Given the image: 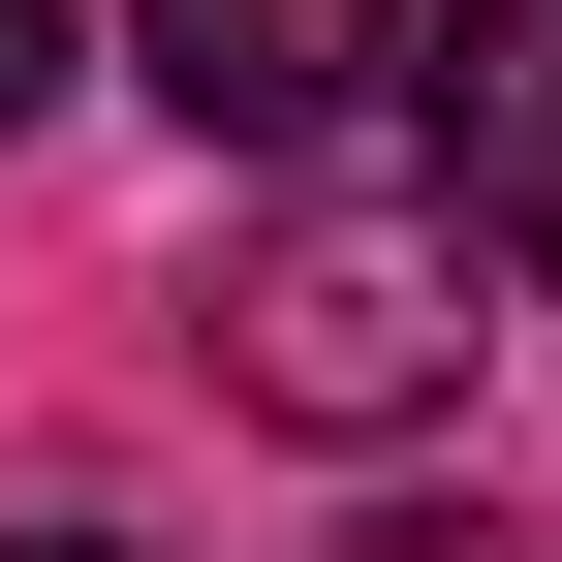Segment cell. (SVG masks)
I'll return each instance as SVG.
<instances>
[{
  "instance_id": "cell-1",
  "label": "cell",
  "mask_w": 562,
  "mask_h": 562,
  "mask_svg": "<svg viewBox=\"0 0 562 562\" xmlns=\"http://www.w3.org/2000/svg\"><path fill=\"white\" fill-rule=\"evenodd\" d=\"M469 344H501V250L469 220H375V188L220 281V406H281V438H438Z\"/></svg>"
},
{
  "instance_id": "cell-2",
  "label": "cell",
  "mask_w": 562,
  "mask_h": 562,
  "mask_svg": "<svg viewBox=\"0 0 562 562\" xmlns=\"http://www.w3.org/2000/svg\"><path fill=\"white\" fill-rule=\"evenodd\" d=\"M188 157H313L344 94H406V0H125Z\"/></svg>"
},
{
  "instance_id": "cell-3",
  "label": "cell",
  "mask_w": 562,
  "mask_h": 562,
  "mask_svg": "<svg viewBox=\"0 0 562 562\" xmlns=\"http://www.w3.org/2000/svg\"><path fill=\"white\" fill-rule=\"evenodd\" d=\"M406 94H438V157H469L438 220L501 250V281H562V0H469V32L406 63Z\"/></svg>"
},
{
  "instance_id": "cell-4",
  "label": "cell",
  "mask_w": 562,
  "mask_h": 562,
  "mask_svg": "<svg viewBox=\"0 0 562 562\" xmlns=\"http://www.w3.org/2000/svg\"><path fill=\"white\" fill-rule=\"evenodd\" d=\"M344 562H562V531H531V501H375Z\"/></svg>"
},
{
  "instance_id": "cell-5",
  "label": "cell",
  "mask_w": 562,
  "mask_h": 562,
  "mask_svg": "<svg viewBox=\"0 0 562 562\" xmlns=\"http://www.w3.org/2000/svg\"><path fill=\"white\" fill-rule=\"evenodd\" d=\"M32 94H63V0H0V125H32Z\"/></svg>"
},
{
  "instance_id": "cell-6",
  "label": "cell",
  "mask_w": 562,
  "mask_h": 562,
  "mask_svg": "<svg viewBox=\"0 0 562 562\" xmlns=\"http://www.w3.org/2000/svg\"><path fill=\"white\" fill-rule=\"evenodd\" d=\"M0 562H157V531H0Z\"/></svg>"
}]
</instances>
